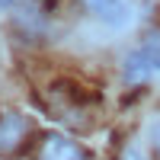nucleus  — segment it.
Segmentation results:
<instances>
[{"mask_svg":"<svg viewBox=\"0 0 160 160\" xmlns=\"http://www.w3.org/2000/svg\"><path fill=\"white\" fill-rule=\"evenodd\" d=\"M26 135H29V122L22 115H16V112L3 115L0 118V154H13L26 141Z\"/></svg>","mask_w":160,"mask_h":160,"instance_id":"nucleus-1","label":"nucleus"},{"mask_svg":"<svg viewBox=\"0 0 160 160\" xmlns=\"http://www.w3.org/2000/svg\"><path fill=\"white\" fill-rule=\"evenodd\" d=\"M42 157L45 160H90V154L77 141L64 138V135H48L42 144Z\"/></svg>","mask_w":160,"mask_h":160,"instance_id":"nucleus-2","label":"nucleus"},{"mask_svg":"<svg viewBox=\"0 0 160 160\" xmlns=\"http://www.w3.org/2000/svg\"><path fill=\"white\" fill-rule=\"evenodd\" d=\"M96 19H102L106 26H122L125 16H128V7L125 0H80Z\"/></svg>","mask_w":160,"mask_h":160,"instance_id":"nucleus-3","label":"nucleus"},{"mask_svg":"<svg viewBox=\"0 0 160 160\" xmlns=\"http://www.w3.org/2000/svg\"><path fill=\"white\" fill-rule=\"evenodd\" d=\"M135 51L144 58V64H148L151 71H160V29H151L148 35L141 38V45Z\"/></svg>","mask_w":160,"mask_h":160,"instance_id":"nucleus-4","label":"nucleus"},{"mask_svg":"<svg viewBox=\"0 0 160 160\" xmlns=\"http://www.w3.org/2000/svg\"><path fill=\"white\" fill-rule=\"evenodd\" d=\"M125 80H128V83H144V80H148L154 71L148 68V64H144V58L138 55V51H131V55L125 58Z\"/></svg>","mask_w":160,"mask_h":160,"instance_id":"nucleus-5","label":"nucleus"},{"mask_svg":"<svg viewBox=\"0 0 160 160\" xmlns=\"http://www.w3.org/2000/svg\"><path fill=\"white\" fill-rule=\"evenodd\" d=\"M151 141H154V151L160 154V125H154V128H151Z\"/></svg>","mask_w":160,"mask_h":160,"instance_id":"nucleus-6","label":"nucleus"},{"mask_svg":"<svg viewBox=\"0 0 160 160\" xmlns=\"http://www.w3.org/2000/svg\"><path fill=\"white\" fill-rule=\"evenodd\" d=\"M122 160H144V157H141L138 151H125V154H122Z\"/></svg>","mask_w":160,"mask_h":160,"instance_id":"nucleus-7","label":"nucleus"},{"mask_svg":"<svg viewBox=\"0 0 160 160\" xmlns=\"http://www.w3.org/2000/svg\"><path fill=\"white\" fill-rule=\"evenodd\" d=\"M13 3H19V0H0V10H7V7H13Z\"/></svg>","mask_w":160,"mask_h":160,"instance_id":"nucleus-8","label":"nucleus"}]
</instances>
